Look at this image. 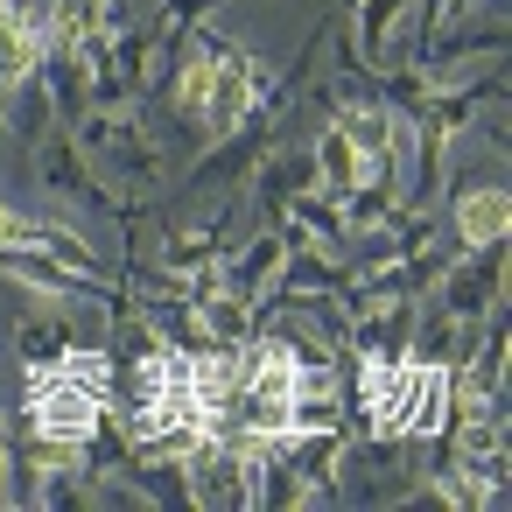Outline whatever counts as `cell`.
I'll return each mask as SVG.
<instances>
[{"label":"cell","mask_w":512,"mask_h":512,"mask_svg":"<svg viewBox=\"0 0 512 512\" xmlns=\"http://www.w3.org/2000/svg\"><path fill=\"white\" fill-rule=\"evenodd\" d=\"M456 323H484L491 309H505V239L498 246H463L442 274H435V288H428Z\"/></svg>","instance_id":"cell-5"},{"label":"cell","mask_w":512,"mask_h":512,"mask_svg":"<svg viewBox=\"0 0 512 512\" xmlns=\"http://www.w3.org/2000/svg\"><path fill=\"white\" fill-rule=\"evenodd\" d=\"M288 239H295L288 225H260L246 246H225V253H218V281L260 309V302H267V288H274V274H281V253H288Z\"/></svg>","instance_id":"cell-7"},{"label":"cell","mask_w":512,"mask_h":512,"mask_svg":"<svg viewBox=\"0 0 512 512\" xmlns=\"http://www.w3.org/2000/svg\"><path fill=\"white\" fill-rule=\"evenodd\" d=\"M197 50H204V92H197V141H225L253 106H260V92L274 85V71H267V57H253V50H239V43H225L218 29H204L197 22Z\"/></svg>","instance_id":"cell-3"},{"label":"cell","mask_w":512,"mask_h":512,"mask_svg":"<svg viewBox=\"0 0 512 512\" xmlns=\"http://www.w3.org/2000/svg\"><path fill=\"white\" fill-rule=\"evenodd\" d=\"M225 211L218 218H176V211H155V246H148V267L176 288H197L218 274V253H225Z\"/></svg>","instance_id":"cell-4"},{"label":"cell","mask_w":512,"mask_h":512,"mask_svg":"<svg viewBox=\"0 0 512 512\" xmlns=\"http://www.w3.org/2000/svg\"><path fill=\"white\" fill-rule=\"evenodd\" d=\"M43 239V218H22L8 197H0V246H36Z\"/></svg>","instance_id":"cell-11"},{"label":"cell","mask_w":512,"mask_h":512,"mask_svg":"<svg viewBox=\"0 0 512 512\" xmlns=\"http://www.w3.org/2000/svg\"><path fill=\"white\" fill-rule=\"evenodd\" d=\"M449 239L456 246H498V239H512V197H505V183L498 176H456V190H449Z\"/></svg>","instance_id":"cell-6"},{"label":"cell","mask_w":512,"mask_h":512,"mask_svg":"<svg viewBox=\"0 0 512 512\" xmlns=\"http://www.w3.org/2000/svg\"><path fill=\"white\" fill-rule=\"evenodd\" d=\"M211 8H218V0H162L148 29H155V43H176V36H190V29H197Z\"/></svg>","instance_id":"cell-10"},{"label":"cell","mask_w":512,"mask_h":512,"mask_svg":"<svg viewBox=\"0 0 512 512\" xmlns=\"http://www.w3.org/2000/svg\"><path fill=\"white\" fill-rule=\"evenodd\" d=\"M71 134H78V155L92 162V176H99L113 197L134 190V204H141V190H155V183L169 176V148H162V134L141 127V99H134V106L85 113ZM120 204H127V197H120Z\"/></svg>","instance_id":"cell-2"},{"label":"cell","mask_w":512,"mask_h":512,"mask_svg":"<svg viewBox=\"0 0 512 512\" xmlns=\"http://www.w3.org/2000/svg\"><path fill=\"white\" fill-rule=\"evenodd\" d=\"M43 71V22L22 0H0V99H22Z\"/></svg>","instance_id":"cell-8"},{"label":"cell","mask_w":512,"mask_h":512,"mask_svg":"<svg viewBox=\"0 0 512 512\" xmlns=\"http://www.w3.org/2000/svg\"><path fill=\"white\" fill-rule=\"evenodd\" d=\"M113 414V351L71 344L64 358L22 365V428L50 449H92Z\"/></svg>","instance_id":"cell-1"},{"label":"cell","mask_w":512,"mask_h":512,"mask_svg":"<svg viewBox=\"0 0 512 512\" xmlns=\"http://www.w3.org/2000/svg\"><path fill=\"white\" fill-rule=\"evenodd\" d=\"M71 344H85V337H78L71 302H43V295H36V309H22V323H15V351H22V365L64 358Z\"/></svg>","instance_id":"cell-9"}]
</instances>
